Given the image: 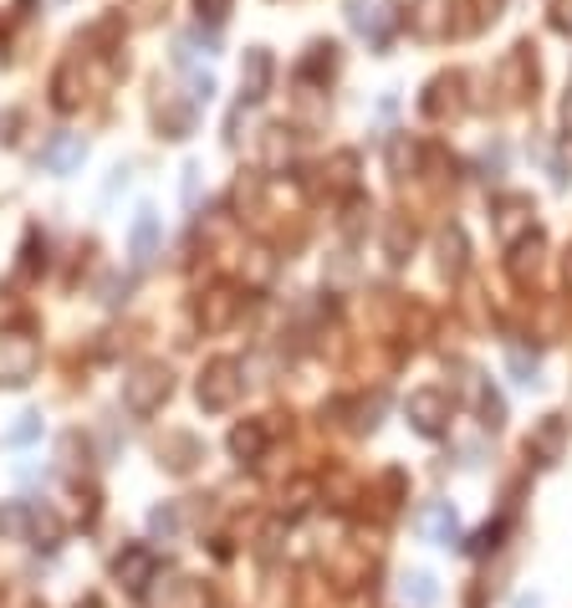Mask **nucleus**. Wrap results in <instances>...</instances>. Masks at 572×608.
Instances as JSON below:
<instances>
[{
	"label": "nucleus",
	"instance_id": "f257e3e1",
	"mask_svg": "<svg viewBox=\"0 0 572 608\" xmlns=\"http://www.w3.org/2000/svg\"><path fill=\"white\" fill-rule=\"evenodd\" d=\"M174 394V373L164 369L159 358H144L123 373V410L128 414H154L164 399Z\"/></svg>",
	"mask_w": 572,
	"mask_h": 608
},
{
	"label": "nucleus",
	"instance_id": "f03ea898",
	"mask_svg": "<svg viewBox=\"0 0 572 608\" xmlns=\"http://www.w3.org/2000/svg\"><path fill=\"white\" fill-rule=\"evenodd\" d=\"M240 389H246V369H240L236 358H210L200 384H195V399H200L205 414H226L240 399Z\"/></svg>",
	"mask_w": 572,
	"mask_h": 608
},
{
	"label": "nucleus",
	"instance_id": "7ed1b4c3",
	"mask_svg": "<svg viewBox=\"0 0 572 608\" xmlns=\"http://www.w3.org/2000/svg\"><path fill=\"white\" fill-rule=\"evenodd\" d=\"M37 363H41V348H37V338H31V332H21V328L0 332V389L31 384Z\"/></svg>",
	"mask_w": 572,
	"mask_h": 608
},
{
	"label": "nucleus",
	"instance_id": "20e7f679",
	"mask_svg": "<svg viewBox=\"0 0 572 608\" xmlns=\"http://www.w3.org/2000/svg\"><path fill=\"white\" fill-rule=\"evenodd\" d=\"M113 578H118L123 594L144 598L148 583L159 578V557H154V547H123V553L113 557Z\"/></svg>",
	"mask_w": 572,
	"mask_h": 608
},
{
	"label": "nucleus",
	"instance_id": "39448f33",
	"mask_svg": "<svg viewBox=\"0 0 572 608\" xmlns=\"http://www.w3.org/2000/svg\"><path fill=\"white\" fill-rule=\"evenodd\" d=\"M450 394L445 389H414L409 394V424L419 435H445L450 430Z\"/></svg>",
	"mask_w": 572,
	"mask_h": 608
},
{
	"label": "nucleus",
	"instance_id": "423d86ee",
	"mask_svg": "<svg viewBox=\"0 0 572 608\" xmlns=\"http://www.w3.org/2000/svg\"><path fill=\"white\" fill-rule=\"evenodd\" d=\"M343 11H347V27L358 31V37H368V41H384L388 27L399 21L394 0H343Z\"/></svg>",
	"mask_w": 572,
	"mask_h": 608
},
{
	"label": "nucleus",
	"instance_id": "0eeeda50",
	"mask_svg": "<svg viewBox=\"0 0 572 608\" xmlns=\"http://www.w3.org/2000/svg\"><path fill=\"white\" fill-rule=\"evenodd\" d=\"M82 159H87V138H82V133H56L52 144L41 148V169L56 174V179L77 174V169H82Z\"/></svg>",
	"mask_w": 572,
	"mask_h": 608
},
{
	"label": "nucleus",
	"instance_id": "6e6552de",
	"mask_svg": "<svg viewBox=\"0 0 572 608\" xmlns=\"http://www.w3.org/2000/svg\"><path fill=\"white\" fill-rule=\"evenodd\" d=\"M496 236L506 246H517V240L532 236V199L527 195H501L496 199Z\"/></svg>",
	"mask_w": 572,
	"mask_h": 608
},
{
	"label": "nucleus",
	"instance_id": "1a4fd4ad",
	"mask_svg": "<svg viewBox=\"0 0 572 608\" xmlns=\"http://www.w3.org/2000/svg\"><path fill=\"white\" fill-rule=\"evenodd\" d=\"M154 256H159V210L144 205V210L134 215V225H128V261L144 271Z\"/></svg>",
	"mask_w": 572,
	"mask_h": 608
},
{
	"label": "nucleus",
	"instance_id": "9d476101",
	"mask_svg": "<svg viewBox=\"0 0 572 608\" xmlns=\"http://www.w3.org/2000/svg\"><path fill=\"white\" fill-rule=\"evenodd\" d=\"M414 527H419V537H425V543H439V547L460 543V522H455L450 502H429L425 512L414 516Z\"/></svg>",
	"mask_w": 572,
	"mask_h": 608
},
{
	"label": "nucleus",
	"instance_id": "9b49d317",
	"mask_svg": "<svg viewBox=\"0 0 572 608\" xmlns=\"http://www.w3.org/2000/svg\"><path fill=\"white\" fill-rule=\"evenodd\" d=\"M271 87V52L267 47H251L246 66H240V103H261Z\"/></svg>",
	"mask_w": 572,
	"mask_h": 608
},
{
	"label": "nucleus",
	"instance_id": "f8f14e48",
	"mask_svg": "<svg viewBox=\"0 0 572 608\" xmlns=\"http://www.w3.org/2000/svg\"><path fill=\"white\" fill-rule=\"evenodd\" d=\"M501 87H506V97H511V103H521V97L537 87V66H532V56H527V47H517V52L506 56Z\"/></svg>",
	"mask_w": 572,
	"mask_h": 608
},
{
	"label": "nucleus",
	"instance_id": "ddd939ff",
	"mask_svg": "<svg viewBox=\"0 0 572 608\" xmlns=\"http://www.w3.org/2000/svg\"><path fill=\"white\" fill-rule=\"evenodd\" d=\"M562 440H568V424L558 420V414H547L542 430H537L532 440H527V455H532L537 465H552L562 455Z\"/></svg>",
	"mask_w": 572,
	"mask_h": 608
},
{
	"label": "nucleus",
	"instance_id": "4468645a",
	"mask_svg": "<svg viewBox=\"0 0 572 608\" xmlns=\"http://www.w3.org/2000/svg\"><path fill=\"white\" fill-rule=\"evenodd\" d=\"M267 424L261 420H246V424H236V430H230V455H236V461H261V455H267Z\"/></svg>",
	"mask_w": 572,
	"mask_h": 608
},
{
	"label": "nucleus",
	"instance_id": "2eb2a0df",
	"mask_svg": "<svg viewBox=\"0 0 572 608\" xmlns=\"http://www.w3.org/2000/svg\"><path fill=\"white\" fill-rule=\"evenodd\" d=\"M185 527H189V516L179 502H164L148 512V532H154L159 543H185Z\"/></svg>",
	"mask_w": 572,
	"mask_h": 608
},
{
	"label": "nucleus",
	"instance_id": "dca6fc26",
	"mask_svg": "<svg viewBox=\"0 0 572 608\" xmlns=\"http://www.w3.org/2000/svg\"><path fill=\"white\" fill-rule=\"evenodd\" d=\"M399 598H404V608H435L439 604L435 573H425V568L404 573V578H399Z\"/></svg>",
	"mask_w": 572,
	"mask_h": 608
},
{
	"label": "nucleus",
	"instance_id": "f3484780",
	"mask_svg": "<svg viewBox=\"0 0 572 608\" xmlns=\"http://www.w3.org/2000/svg\"><path fill=\"white\" fill-rule=\"evenodd\" d=\"M439 271L450 281L466 271V230H460V225H445V230H439Z\"/></svg>",
	"mask_w": 572,
	"mask_h": 608
},
{
	"label": "nucleus",
	"instance_id": "a211bd4d",
	"mask_svg": "<svg viewBox=\"0 0 572 608\" xmlns=\"http://www.w3.org/2000/svg\"><path fill=\"white\" fill-rule=\"evenodd\" d=\"M455 93H460V78H455V72H450V78H435V82H429V93H425V113H429V118L460 113V97H455Z\"/></svg>",
	"mask_w": 572,
	"mask_h": 608
},
{
	"label": "nucleus",
	"instance_id": "6ab92c4d",
	"mask_svg": "<svg viewBox=\"0 0 572 608\" xmlns=\"http://www.w3.org/2000/svg\"><path fill=\"white\" fill-rule=\"evenodd\" d=\"M31 537V506L6 502L0 506V543H27Z\"/></svg>",
	"mask_w": 572,
	"mask_h": 608
},
{
	"label": "nucleus",
	"instance_id": "aec40b11",
	"mask_svg": "<svg viewBox=\"0 0 572 608\" xmlns=\"http://www.w3.org/2000/svg\"><path fill=\"white\" fill-rule=\"evenodd\" d=\"M506 373H511L521 389H537V384H542V379H537V353H532V348H521V343L506 348Z\"/></svg>",
	"mask_w": 572,
	"mask_h": 608
},
{
	"label": "nucleus",
	"instance_id": "412c9836",
	"mask_svg": "<svg viewBox=\"0 0 572 608\" xmlns=\"http://www.w3.org/2000/svg\"><path fill=\"white\" fill-rule=\"evenodd\" d=\"M537 256H542V236H527L511 246V277L517 281H532L537 277Z\"/></svg>",
	"mask_w": 572,
	"mask_h": 608
},
{
	"label": "nucleus",
	"instance_id": "4be33fe9",
	"mask_svg": "<svg viewBox=\"0 0 572 608\" xmlns=\"http://www.w3.org/2000/svg\"><path fill=\"white\" fill-rule=\"evenodd\" d=\"M164 461H169V471H189V465L200 461V445L189 435H169V455Z\"/></svg>",
	"mask_w": 572,
	"mask_h": 608
},
{
	"label": "nucleus",
	"instance_id": "5701e85b",
	"mask_svg": "<svg viewBox=\"0 0 572 608\" xmlns=\"http://www.w3.org/2000/svg\"><path fill=\"white\" fill-rule=\"evenodd\" d=\"M230 312H236V297H230L226 287H220V291H210V312H205V307H200L205 328H226V322H230Z\"/></svg>",
	"mask_w": 572,
	"mask_h": 608
},
{
	"label": "nucleus",
	"instance_id": "b1692460",
	"mask_svg": "<svg viewBox=\"0 0 572 608\" xmlns=\"http://www.w3.org/2000/svg\"><path fill=\"white\" fill-rule=\"evenodd\" d=\"M31 537H37V547H56L62 543V522L52 512H31Z\"/></svg>",
	"mask_w": 572,
	"mask_h": 608
},
{
	"label": "nucleus",
	"instance_id": "393cba45",
	"mask_svg": "<svg viewBox=\"0 0 572 608\" xmlns=\"http://www.w3.org/2000/svg\"><path fill=\"white\" fill-rule=\"evenodd\" d=\"M476 404H480V424H486V430H501V424H506V404H501V394H496V389H480Z\"/></svg>",
	"mask_w": 572,
	"mask_h": 608
},
{
	"label": "nucleus",
	"instance_id": "a878e982",
	"mask_svg": "<svg viewBox=\"0 0 572 608\" xmlns=\"http://www.w3.org/2000/svg\"><path fill=\"white\" fill-rule=\"evenodd\" d=\"M37 440H41V414H21V420L11 424V435H6V445L27 450V445H37Z\"/></svg>",
	"mask_w": 572,
	"mask_h": 608
},
{
	"label": "nucleus",
	"instance_id": "bb28decb",
	"mask_svg": "<svg viewBox=\"0 0 572 608\" xmlns=\"http://www.w3.org/2000/svg\"><path fill=\"white\" fill-rule=\"evenodd\" d=\"M414 159H419V148H414V144H404V138L388 144V169H394V179H404V174L414 169Z\"/></svg>",
	"mask_w": 572,
	"mask_h": 608
},
{
	"label": "nucleus",
	"instance_id": "cd10ccee",
	"mask_svg": "<svg viewBox=\"0 0 572 608\" xmlns=\"http://www.w3.org/2000/svg\"><path fill=\"white\" fill-rule=\"evenodd\" d=\"M200 179H205L200 164H185V210H195V205H200Z\"/></svg>",
	"mask_w": 572,
	"mask_h": 608
},
{
	"label": "nucleus",
	"instance_id": "c85d7f7f",
	"mask_svg": "<svg viewBox=\"0 0 572 608\" xmlns=\"http://www.w3.org/2000/svg\"><path fill=\"white\" fill-rule=\"evenodd\" d=\"M195 11H200V21H210V27H220L230 16V0H195Z\"/></svg>",
	"mask_w": 572,
	"mask_h": 608
},
{
	"label": "nucleus",
	"instance_id": "c756f323",
	"mask_svg": "<svg viewBox=\"0 0 572 608\" xmlns=\"http://www.w3.org/2000/svg\"><path fill=\"white\" fill-rule=\"evenodd\" d=\"M404 246H414V230L394 225V230H388V261H404Z\"/></svg>",
	"mask_w": 572,
	"mask_h": 608
},
{
	"label": "nucleus",
	"instance_id": "7c9ffc66",
	"mask_svg": "<svg viewBox=\"0 0 572 608\" xmlns=\"http://www.w3.org/2000/svg\"><path fill=\"white\" fill-rule=\"evenodd\" d=\"M547 11H552V27L558 31H572V0H547Z\"/></svg>",
	"mask_w": 572,
	"mask_h": 608
},
{
	"label": "nucleus",
	"instance_id": "2f4dec72",
	"mask_svg": "<svg viewBox=\"0 0 572 608\" xmlns=\"http://www.w3.org/2000/svg\"><path fill=\"white\" fill-rule=\"evenodd\" d=\"M267 133H271V164H281L292 154V138H287V128H267Z\"/></svg>",
	"mask_w": 572,
	"mask_h": 608
},
{
	"label": "nucleus",
	"instance_id": "473e14b6",
	"mask_svg": "<svg viewBox=\"0 0 572 608\" xmlns=\"http://www.w3.org/2000/svg\"><path fill=\"white\" fill-rule=\"evenodd\" d=\"M501 532H506V522H496V527H486L470 547H476V553H491V547H501Z\"/></svg>",
	"mask_w": 572,
	"mask_h": 608
},
{
	"label": "nucleus",
	"instance_id": "72a5a7b5",
	"mask_svg": "<svg viewBox=\"0 0 572 608\" xmlns=\"http://www.w3.org/2000/svg\"><path fill=\"white\" fill-rule=\"evenodd\" d=\"M562 123H568V133H572V93L562 97Z\"/></svg>",
	"mask_w": 572,
	"mask_h": 608
},
{
	"label": "nucleus",
	"instance_id": "f704fd0d",
	"mask_svg": "<svg viewBox=\"0 0 572 608\" xmlns=\"http://www.w3.org/2000/svg\"><path fill=\"white\" fill-rule=\"evenodd\" d=\"M517 608H542V604H537V598H517Z\"/></svg>",
	"mask_w": 572,
	"mask_h": 608
},
{
	"label": "nucleus",
	"instance_id": "c9c22d12",
	"mask_svg": "<svg viewBox=\"0 0 572 608\" xmlns=\"http://www.w3.org/2000/svg\"><path fill=\"white\" fill-rule=\"evenodd\" d=\"M568 287H572V251H568Z\"/></svg>",
	"mask_w": 572,
	"mask_h": 608
}]
</instances>
